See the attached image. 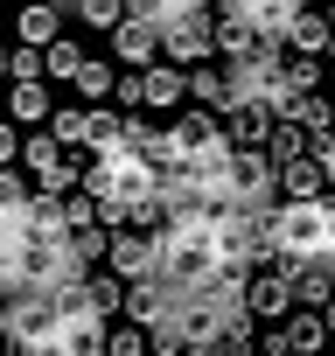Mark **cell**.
Listing matches in <instances>:
<instances>
[{
  "label": "cell",
  "instance_id": "6da1fadb",
  "mask_svg": "<svg viewBox=\"0 0 335 356\" xmlns=\"http://www.w3.org/2000/svg\"><path fill=\"white\" fill-rule=\"evenodd\" d=\"M84 189L91 196H119V203H147V196H161L168 182H161V168L140 154V147H119V154H91V175H84Z\"/></svg>",
  "mask_w": 335,
  "mask_h": 356
},
{
  "label": "cell",
  "instance_id": "7a4b0ae2",
  "mask_svg": "<svg viewBox=\"0 0 335 356\" xmlns=\"http://www.w3.org/2000/svg\"><path fill=\"white\" fill-rule=\"evenodd\" d=\"M56 335H63V300L49 286L8 293V342L22 356H56Z\"/></svg>",
  "mask_w": 335,
  "mask_h": 356
},
{
  "label": "cell",
  "instance_id": "3957f363",
  "mask_svg": "<svg viewBox=\"0 0 335 356\" xmlns=\"http://www.w3.org/2000/svg\"><path fill=\"white\" fill-rule=\"evenodd\" d=\"M272 245H279V259H328L335 252V196L328 203H279Z\"/></svg>",
  "mask_w": 335,
  "mask_h": 356
},
{
  "label": "cell",
  "instance_id": "277c9868",
  "mask_svg": "<svg viewBox=\"0 0 335 356\" xmlns=\"http://www.w3.org/2000/svg\"><path fill=\"white\" fill-rule=\"evenodd\" d=\"M28 175H35V196H70V189H84L91 161H77L70 147H56L49 133H35L28 140Z\"/></svg>",
  "mask_w": 335,
  "mask_h": 356
},
{
  "label": "cell",
  "instance_id": "5b68a950",
  "mask_svg": "<svg viewBox=\"0 0 335 356\" xmlns=\"http://www.w3.org/2000/svg\"><path fill=\"white\" fill-rule=\"evenodd\" d=\"M224 42H217V15H189V22H168L161 35V63H175V70H203L217 63Z\"/></svg>",
  "mask_w": 335,
  "mask_h": 356
},
{
  "label": "cell",
  "instance_id": "8992f818",
  "mask_svg": "<svg viewBox=\"0 0 335 356\" xmlns=\"http://www.w3.org/2000/svg\"><path fill=\"white\" fill-rule=\"evenodd\" d=\"M238 300H245V314H252L259 328H272V321H286V314L300 307V293H293V280H286V273H252Z\"/></svg>",
  "mask_w": 335,
  "mask_h": 356
},
{
  "label": "cell",
  "instance_id": "52a82bcc",
  "mask_svg": "<svg viewBox=\"0 0 335 356\" xmlns=\"http://www.w3.org/2000/svg\"><path fill=\"white\" fill-rule=\"evenodd\" d=\"M161 35H168V22H154V15H126V22L112 29V56L133 63V70H154V63H161Z\"/></svg>",
  "mask_w": 335,
  "mask_h": 356
},
{
  "label": "cell",
  "instance_id": "ba28073f",
  "mask_svg": "<svg viewBox=\"0 0 335 356\" xmlns=\"http://www.w3.org/2000/svg\"><path fill=\"white\" fill-rule=\"evenodd\" d=\"M231 196H238V203H272V196H279L272 154H259V147H238V154H231Z\"/></svg>",
  "mask_w": 335,
  "mask_h": 356
},
{
  "label": "cell",
  "instance_id": "9c48e42d",
  "mask_svg": "<svg viewBox=\"0 0 335 356\" xmlns=\"http://www.w3.org/2000/svg\"><path fill=\"white\" fill-rule=\"evenodd\" d=\"M189 98L203 105V112H217V119H231L238 105H245V91H238V70L217 56V63H203V70H189Z\"/></svg>",
  "mask_w": 335,
  "mask_h": 356
},
{
  "label": "cell",
  "instance_id": "30bf717a",
  "mask_svg": "<svg viewBox=\"0 0 335 356\" xmlns=\"http://www.w3.org/2000/svg\"><path fill=\"white\" fill-rule=\"evenodd\" d=\"M168 133L182 140V154H217V161H224V154H238V147H231V133H224V119H217V112H203V105H189Z\"/></svg>",
  "mask_w": 335,
  "mask_h": 356
},
{
  "label": "cell",
  "instance_id": "8fae6325",
  "mask_svg": "<svg viewBox=\"0 0 335 356\" xmlns=\"http://www.w3.org/2000/svg\"><path fill=\"white\" fill-rule=\"evenodd\" d=\"M112 273H119V280H161V238H147V231H112Z\"/></svg>",
  "mask_w": 335,
  "mask_h": 356
},
{
  "label": "cell",
  "instance_id": "7c38bea8",
  "mask_svg": "<svg viewBox=\"0 0 335 356\" xmlns=\"http://www.w3.org/2000/svg\"><path fill=\"white\" fill-rule=\"evenodd\" d=\"M328 42H335V22H328L321 0H314V8H300V15L286 22V49H293V56H328Z\"/></svg>",
  "mask_w": 335,
  "mask_h": 356
},
{
  "label": "cell",
  "instance_id": "4fadbf2b",
  "mask_svg": "<svg viewBox=\"0 0 335 356\" xmlns=\"http://www.w3.org/2000/svg\"><path fill=\"white\" fill-rule=\"evenodd\" d=\"M272 126H279V112L272 105H259V98H245L231 119H224V133H231V147H259L265 154V140H272Z\"/></svg>",
  "mask_w": 335,
  "mask_h": 356
},
{
  "label": "cell",
  "instance_id": "5bb4252c",
  "mask_svg": "<svg viewBox=\"0 0 335 356\" xmlns=\"http://www.w3.org/2000/svg\"><path fill=\"white\" fill-rule=\"evenodd\" d=\"M140 98H147V112H175V105L189 98V70H175V63L140 70Z\"/></svg>",
  "mask_w": 335,
  "mask_h": 356
},
{
  "label": "cell",
  "instance_id": "9a60e30c",
  "mask_svg": "<svg viewBox=\"0 0 335 356\" xmlns=\"http://www.w3.org/2000/svg\"><path fill=\"white\" fill-rule=\"evenodd\" d=\"M279 196H286V203H328V168H321V154L279 168Z\"/></svg>",
  "mask_w": 335,
  "mask_h": 356
},
{
  "label": "cell",
  "instance_id": "2e32d148",
  "mask_svg": "<svg viewBox=\"0 0 335 356\" xmlns=\"http://www.w3.org/2000/svg\"><path fill=\"white\" fill-rule=\"evenodd\" d=\"M15 35H22L28 49H56V42H63V8H56V0H35V8H22Z\"/></svg>",
  "mask_w": 335,
  "mask_h": 356
},
{
  "label": "cell",
  "instance_id": "e0dca14e",
  "mask_svg": "<svg viewBox=\"0 0 335 356\" xmlns=\"http://www.w3.org/2000/svg\"><path fill=\"white\" fill-rule=\"evenodd\" d=\"M265 154H272V168H293V161H307V154H321V147H314V133H307L300 119H279L272 140H265Z\"/></svg>",
  "mask_w": 335,
  "mask_h": 356
},
{
  "label": "cell",
  "instance_id": "ac0fdd59",
  "mask_svg": "<svg viewBox=\"0 0 335 356\" xmlns=\"http://www.w3.org/2000/svg\"><path fill=\"white\" fill-rule=\"evenodd\" d=\"M42 133H49L56 147H70V154H91V105H63Z\"/></svg>",
  "mask_w": 335,
  "mask_h": 356
},
{
  "label": "cell",
  "instance_id": "d6986e66",
  "mask_svg": "<svg viewBox=\"0 0 335 356\" xmlns=\"http://www.w3.org/2000/svg\"><path fill=\"white\" fill-rule=\"evenodd\" d=\"M119 84H126V77H119V63L91 56V63H84V77H77V98H84V105H112V98H119Z\"/></svg>",
  "mask_w": 335,
  "mask_h": 356
},
{
  "label": "cell",
  "instance_id": "ffe728a7",
  "mask_svg": "<svg viewBox=\"0 0 335 356\" xmlns=\"http://www.w3.org/2000/svg\"><path fill=\"white\" fill-rule=\"evenodd\" d=\"M8 119H15V126H49V119H56V105H49V84H15V98H8Z\"/></svg>",
  "mask_w": 335,
  "mask_h": 356
},
{
  "label": "cell",
  "instance_id": "44dd1931",
  "mask_svg": "<svg viewBox=\"0 0 335 356\" xmlns=\"http://www.w3.org/2000/svg\"><path fill=\"white\" fill-rule=\"evenodd\" d=\"M286 328H293L300 356H321V349L335 342V335H328V314H321V307H293V314H286Z\"/></svg>",
  "mask_w": 335,
  "mask_h": 356
},
{
  "label": "cell",
  "instance_id": "7402d4cb",
  "mask_svg": "<svg viewBox=\"0 0 335 356\" xmlns=\"http://www.w3.org/2000/svg\"><path fill=\"white\" fill-rule=\"evenodd\" d=\"M126 293H133V280H119V273H91V300H98V314L112 321V314H126Z\"/></svg>",
  "mask_w": 335,
  "mask_h": 356
},
{
  "label": "cell",
  "instance_id": "603a6c76",
  "mask_svg": "<svg viewBox=\"0 0 335 356\" xmlns=\"http://www.w3.org/2000/svg\"><path fill=\"white\" fill-rule=\"evenodd\" d=\"M84 29H119L126 15H133V0H77V8H70Z\"/></svg>",
  "mask_w": 335,
  "mask_h": 356
},
{
  "label": "cell",
  "instance_id": "cb8c5ba5",
  "mask_svg": "<svg viewBox=\"0 0 335 356\" xmlns=\"http://www.w3.org/2000/svg\"><path fill=\"white\" fill-rule=\"evenodd\" d=\"M84 63H91V56H84V42H70V35L49 49V77H56V84H77V77H84Z\"/></svg>",
  "mask_w": 335,
  "mask_h": 356
},
{
  "label": "cell",
  "instance_id": "d4e9b609",
  "mask_svg": "<svg viewBox=\"0 0 335 356\" xmlns=\"http://www.w3.org/2000/svg\"><path fill=\"white\" fill-rule=\"evenodd\" d=\"M279 70H286V84H293L300 98H321V91H328V84H321V56H286Z\"/></svg>",
  "mask_w": 335,
  "mask_h": 356
},
{
  "label": "cell",
  "instance_id": "484cf974",
  "mask_svg": "<svg viewBox=\"0 0 335 356\" xmlns=\"http://www.w3.org/2000/svg\"><path fill=\"white\" fill-rule=\"evenodd\" d=\"M63 224H70V238H77V231H98V224H105V217H98V196H91V189H70V196H63Z\"/></svg>",
  "mask_w": 335,
  "mask_h": 356
},
{
  "label": "cell",
  "instance_id": "4316f807",
  "mask_svg": "<svg viewBox=\"0 0 335 356\" xmlns=\"http://www.w3.org/2000/svg\"><path fill=\"white\" fill-rule=\"evenodd\" d=\"M133 15H154V22H189V15H210V0H133Z\"/></svg>",
  "mask_w": 335,
  "mask_h": 356
},
{
  "label": "cell",
  "instance_id": "83f0119b",
  "mask_svg": "<svg viewBox=\"0 0 335 356\" xmlns=\"http://www.w3.org/2000/svg\"><path fill=\"white\" fill-rule=\"evenodd\" d=\"M112 356H154V335L140 321H126V328H112Z\"/></svg>",
  "mask_w": 335,
  "mask_h": 356
},
{
  "label": "cell",
  "instance_id": "f1b7e54d",
  "mask_svg": "<svg viewBox=\"0 0 335 356\" xmlns=\"http://www.w3.org/2000/svg\"><path fill=\"white\" fill-rule=\"evenodd\" d=\"M259 356H300V342H293V328H286V321H272V328H259Z\"/></svg>",
  "mask_w": 335,
  "mask_h": 356
},
{
  "label": "cell",
  "instance_id": "f546056e",
  "mask_svg": "<svg viewBox=\"0 0 335 356\" xmlns=\"http://www.w3.org/2000/svg\"><path fill=\"white\" fill-rule=\"evenodd\" d=\"M22 196H28V182H22V175L8 168V175H0V203H22Z\"/></svg>",
  "mask_w": 335,
  "mask_h": 356
},
{
  "label": "cell",
  "instance_id": "4dcf8cb0",
  "mask_svg": "<svg viewBox=\"0 0 335 356\" xmlns=\"http://www.w3.org/2000/svg\"><path fill=\"white\" fill-rule=\"evenodd\" d=\"M321 314H328V335H335V300H328V307H321Z\"/></svg>",
  "mask_w": 335,
  "mask_h": 356
},
{
  "label": "cell",
  "instance_id": "1f68e13d",
  "mask_svg": "<svg viewBox=\"0 0 335 356\" xmlns=\"http://www.w3.org/2000/svg\"><path fill=\"white\" fill-rule=\"evenodd\" d=\"M328 70H335V42H328Z\"/></svg>",
  "mask_w": 335,
  "mask_h": 356
},
{
  "label": "cell",
  "instance_id": "d6a6232c",
  "mask_svg": "<svg viewBox=\"0 0 335 356\" xmlns=\"http://www.w3.org/2000/svg\"><path fill=\"white\" fill-rule=\"evenodd\" d=\"M56 8H77V0H56Z\"/></svg>",
  "mask_w": 335,
  "mask_h": 356
},
{
  "label": "cell",
  "instance_id": "836d02e7",
  "mask_svg": "<svg viewBox=\"0 0 335 356\" xmlns=\"http://www.w3.org/2000/svg\"><path fill=\"white\" fill-rule=\"evenodd\" d=\"M328 22H335V0H328Z\"/></svg>",
  "mask_w": 335,
  "mask_h": 356
},
{
  "label": "cell",
  "instance_id": "e575fe53",
  "mask_svg": "<svg viewBox=\"0 0 335 356\" xmlns=\"http://www.w3.org/2000/svg\"><path fill=\"white\" fill-rule=\"evenodd\" d=\"M328 98H335V77H328Z\"/></svg>",
  "mask_w": 335,
  "mask_h": 356
},
{
  "label": "cell",
  "instance_id": "d590c367",
  "mask_svg": "<svg viewBox=\"0 0 335 356\" xmlns=\"http://www.w3.org/2000/svg\"><path fill=\"white\" fill-rule=\"evenodd\" d=\"M252 356H259V349H252Z\"/></svg>",
  "mask_w": 335,
  "mask_h": 356
}]
</instances>
